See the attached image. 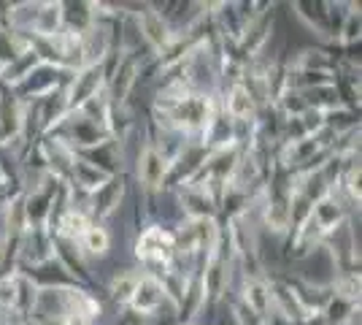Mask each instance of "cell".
<instances>
[{
    "instance_id": "2",
    "label": "cell",
    "mask_w": 362,
    "mask_h": 325,
    "mask_svg": "<svg viewBox=\"0 0 362 325\" xmlns=\"http://www.w3.org/2000/svg\"><path fill=\"white\" fill-rule=\"evenodd\" d=\"M87 241H90V249L92 252H103L106 249V244H108V239H106V233L103 231H87Z\"/></svg>"
},
{
    "instance_id": "1",
    "label": "cell",
    "mask_w": 362,
    "mask_h": 325,
    "mask_svg": "<svg viewBox=\"0 0 362 325\" xmlns=\"http://www.w3.org/2000/svg\"><path fill=\"white\" fill-rule=\"evenodd\" d=\"M141 176H144V182L157 185V182L163 179V157L149 149V152L144 155V171H141Z\"/></svg>"
}]
</instances>
